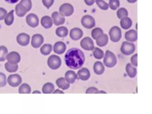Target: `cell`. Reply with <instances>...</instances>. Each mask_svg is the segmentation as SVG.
<instances>
[{
    "mask_svg": "<svg viewBox=\"0 0 152 114\" xmlns=\"http://www.w3.org/2000/svg\"><path fill=\"white\" fill-rule=\"evenodd\" d=\"M108 41V37L107 35L103 33L99 34L96 39L97 45L100 47L105 46Z\"/></svg>",
    "mask_w": 152,
    "mask_h": 114,
    "instance_id": "18",
    "label": "cell"
},
{
    "mask_svg": "<svg viewBox=\"0 0 152 114\" xmlns=\"http://www.w3.org/2000/svg\"><path fill=\"white\" fill-rule=\"evenodd\" d=\"M66 48V45L64 42L58 41L54 44L53 50L55 53L58 54H61L65 52Z\"/></svg>",
    "mask_w": 152,
    "mask_h": 114,
    "instance_id": "16",
    "label": "cell"
},
{
    "mask_svg": "<svg viewBox=\"0 0 152 114\" xmlns=\"http://www.w3.org/2000/svg\"><path fill=\"white\" fill-rule=\"evenodd\" d=\"M55 87L53 84L51 83H47L43 86L42 92L45 94H51L54 90Z\"/></svg>",
    "mask_w": 152,
    "mask_h": 114,
    "instance_id": "26",
    "label": "cell"
},
{
    "mask_svg": "<svg viewBox=\"0 0 152 114\" xmlns=\"http://www.w3.org/2000/svg\"><path fill=\"white\" fill-rule=\"evenodd\" d=\"M19 4L27 12L31 10L32 6L31 0H21Z\"/></svg>",
    "mask_w": 152,
    "mask_h": 114,
    "instance_id": "29",
    "label": "cell"
},
{
    "mask_svg": "<svg viewBox=\"0 0 152 114\" xmlns=\"http://www.w3.org/2000/svg\"><path fill=\"white\" fill-rule=\"evenodd\" d=\"M77 75L79 78L83 81L88 80L90 76L89 70L85 67L83 68L78 70Z\"/></svg>",
    "mask_w": 152,
    "mask_h": 114,
    "instance_id": "17",
    "label": "cell"
},
{
    "mask_svg": "<svg viewBox=\"0 0 152 114\" xmlns=\"http://www.w3.org/2000/svg\"><path fill=\"white\" fill-rule=\"evenodd\" d=\"M54 24L57 26L63 24L65 21V18L64 16L59 12L55 11L51 15Z\"/></svg>",
    "mask_w": 152,
    "mask_h": 114,
    "instance_id": "14",
    "label": "cell"
},
{
    "mask_svg": "<svg viewBox=\"0 0 152 114\" xmlns=\"http://www.w3.org/2000/svg\"><path fill=\"white\" fill-rule=\"evenodd\" d=\"M40 22L42 26L47 29L51 28L53 24L51 17L48 15L43 16L41 19Z\"/></svg>",
    "mask_w": 152,
    "mask_h": 114,
    "instance_id": "22",
    "label": "cell"
},
{
    "mask_svg": "<svg viewBox=\"0 0 152 114\" xmlns=\"http://www.w3.org/2000/svg\"><path fill=\"white\" fill-rule=\"evenodd\" d=\"M44 41V38L41 34H35L32 37L31 44L33 48H37L41 46Z\"/></svg>",
    "mask_w": 152,
    "mask_h": 114,
    "instance_id": "11",
    "label": "cell"
},
{
    "mask_svg": "<svg viewBox=\"0 0 152 114\" xmlns=\"http://www.w3.org/2000/svg\"><path fill=\"white\" fill-rule=\"evenodd\" d=\"M96 2L99 7L103 10H107L109 5L103 0H95Z\"/></svg>",
    "mask_w": 152,
    "mask_h": 114,
    "instance_id": "36",
    "label": "cell"
},
{
    "mask_svg": "<svg viewBox=\"0 0 152 114\" xmlns=\"http://www.w3.org/2000/svg\"><path fill=\"white\" fill-rule=\"evenodd\" d=\"M103 33L102 30L99 28H96L92 30L91 35L92 38L96 39L97 37L100 34Z\"/></svg>",
    "mask_w": 152,
    "mask_h": 114,
    "instance_id": "39",
    "label": "cell"
},
{
    "mask_svg": "<svg viewBox=\"0 0 152 114\" xmlns=\"http://www.w3.org/2000/svg\"><path fill=\"white\" fill-rule=\"evenodd\" d=\"M56 34L58 36L61 37H66L68 33V30L64 26H60L57 28L56 30Z\"/></svg>",
    "mask_w": 152,
    "mask_h": 114,
    "instance_id": "27",
    "label": "cell"
},
{
    "mask_svg": "<svg viewBox=\"0 0 152 114\" xmlns=\"http://www.w3.org/2000/svg\"><path fill=\"white\" fill-rule=\"evenodd\" d=\"M60 13L62 15L69 16L72 15L74 12V8L71 4L65 3L61 5L59 7Z\"/></svg>",
    "mask_w": 152,
    "mask_h": 114,
    "instance_id": "6",
    "label": "cell"
},
{
    "mask_svg": "<svg viewBox=\"0 0 152 114\" xmlns=\"http://www.w3.org/2000/svg\"><path fill=\"white\" fill-rule=\"evenodd\" d=\"M80 45L82 48L86 50H92L94 48L93 41L89 37L84 38L80 41Z\"/></svg>",
    "mask_w": 152,
    "mask_h": 114,
    "instance_id": "9",
    "label": "cell"
},
{
    "mask_svg": "<svg viewBox=\"0 0 152 114\" xmlns=\"http://www.w3.org/2000/svg\"><path fill=\"white\" fill-rule=\"evenodd\" d=\"M56 83L57 86L63 90L67 89L70 87L69 83L63 77H60L57 79L56 81Z\"/></svg>",
    "mask_w": 152,
    "mask_h": 114,
    "instance_id": "21",
    "label": "cell"
},
{
    "mask_svg": "<svg viewBox=\"0 0 152 114\" xmlns=\"http://www.w3.org/2000/svg\"><path fill=\"white\" fill-rule=\"evenodd\" d=\"M126 71L128 76L131 78L134 77L137 74V69L133 67L130 64L128 63L126 67Z\"/></svg>",
    "mask_w": 152,
    "mask_h": 114,
    "instance_id": "25",
    "label": "cell"
},
{
    "mask_svg": "<svg viewBox=\"0 0 152 114\" xmlns=\"http://www.w3.org/2000/svg\"><path fill=\"white\" fill-rule=\"evenodd\" d=\"M93 69L96 74L97 75H101L104 72L105 68L102 62L97 61L94 64Z\"/></svg>",
    "mask_w": 152,
    "mask_h": 114,
    "instance_id": "23",
    "label": "cell"
},
{
    "mask_svg": "<svg viewBox=\"0 0 152 114\" xmlns=\"http://www.w3.org/2000/svg\"><path fill=\"white\" fill-rule=\"evenodd\" d=\"M6 58L8 62L11 64H17L20 61L21 57L17 52L12 51L7 54Z\"/></svg>",
    "mask_w": 152,
    "mask_h": 114,
    "instance_id": "13",
    "label": "cell"
},
{
    "mask_svg": "<svg viewBox=\"0 0 152 114\" xmlns=\"http://www.w3.org/2000/svg\"><path fill=\"white\" fill-rule=\"evenodd\" d=\"M65 78L69 84L73 83L77 79V75L75 72L72 70H69L65 73Z\"/></svg>",
    "mask_w": 152,
    "mask_h": 114,
    "instance_id": "19",
    "label": "cell"
},
{
    "mask_svg": "<svg viewBox=\"0 0 152 114\" xmlns=\"http://www.w3.org/2000/svg\"><path fill=\"white\" fill-rule=\"evenodd\" d=\"M14 10H11L7 15L4 19V22L7 26L12 25L14 20L13 16Z\"/></svg>",
    "mask_w": 152,
    "mask_h": 114,
    "instance_id": "32",
    "label": "cell"
},
{
    "mask_svg": "<svg viewBox=\"0 0 152 114\" xmlns=\"http://www.w3.org/2000/svg\"><path fill=\"white\" fill-rule=\"evenodd\" d=\"M7 13V11L5 9L2 7H0V20L4 19Z\"/></svg>",
    "mask_w": 152,
    "mask_h": 114,
    "instance_id": "43",
    "label": "cell"
},
{
    "mask_svg": "<svg viewBox=\"0 0 152 114\" xmlns=\"http://www.w3.org/2000/svg\"><path fill=\"white\" fill-rule=\"evenodd\" d=\"M40 92L38 90H35L33 91L32 94H41Z\"/></svg>",
    "mask_w": 152,
    "mask_h": 114,
    "instance_id": "48",
    "label": "cell"
},
{
    "mask_svg": "<svg viewBox=\"0 0 152 114\" xmlns=\"http://www.w3.org/2000/svg\"><path fill=\"white\" fill-rule=\"evenodd\" d=\"M84 1L87 5L91 6L94 4L95 0H84Z\"/></svg>",
    "mask_w": 152,
    "mask_h": 114,
    "instance_id": "44",
    "label": "cell"
},
{
    "mask_svg": "<svg viewBox=\"0 0 152 114\" xmlns=\"http://www.w3.org/2000/svg\"><path fill=\"white\" fill-rule=\"evenodd\" d=\"M103 63L108 68L114 67L117 63V59L115 56L112 52L109 50H107L104 58Z\"/></svg>",
    "mask_w": 152,
    "mask_h": 114,
    "instance_id": "2",
    "label": "cell"
},
{
    "mask_svg": "<svg viewBox=\"0 0 152 114\" xmlns=\"http://www.w3.org/2000/svg\"><path fill=\"white\" fill-rule=\"evenodd\" d=\"M109 6L111 9L115 10L120 6V2L119 0H110Z\"/></svg>",
    "mask_w": 152,
    "mask_h": 114,
    "instance_id": "38",
    "label": "cell"
},
{
    "mask_svg": "<svg viewBox=\"0 0 152 114\" xmlns=\"http://www.w3.org/2000/svg\"><path fill=\"white\" fill-rule=\"evenodd\" d=\"M81 23L82 26L87 29H91L95 25V22L93 17L89 15L84 16L81 19Z\"/></svg>",
    "mask_w": 152,
    "mask_h": 114,
    "instance_id": "7",
    "label": "cell"
},
{
    "mask_svg": "<svg viewBox=\"0 0 152 114\" xmlns=\"http://www.w3.org/2000/svg\"><path fill=\"white\" fill-rule=\"evenodd\" d=\"M117 14L118 18L121 19L128 16V12L125 8H121L117 10Z\"/></svg>",
    "mask_w": 152,
    "mask_h": 114,
    "instance_id": "35",
    "label": "cell"
},
{
    "mask_svg": "<svg viewBox=\"0 0 152 114\" xmlns=\"http://www.w3.org/2000/svg\"><path fill=\"white\" fill-rule=\"evenodd\" d=\"M6 77L5 75L0 72V87H3L5 86L7 84Z\"/></svg>",
    "mask_w": 152,
    "mask_h": 114,
    "instance_id": "40",
    "label": "cell"
},
{
    "mask_svg": "<svg viewBox=\"0 0 152 114\" xmlns=\"http://www.w3.org/2000/svg\"><path fill=\"white\" fill-rule=\"evenodd\" d=\"M31 88L28 84L24 83L22 84L19 87L18 92L19 94H30Z\"/></svg>",
    "mask_w": 152,
    "mask_h": 114,
    "instance_id": "31",
    "label": "cell"
},
{
    "mask_svg": "<svg viewBox=\"0 0 152 114\" xmlns=\"http://www.w3.org/2000/svg\"><path fill=\"white\" fill-rule=\"evenodd\" d=\"M43 5L49 9L53 4L54 0H42Z\"/></svg>",
    "mask_w": 152,
    "mask_h": 114,
    "instance_id": "41",
    "label": "cell"
},
{
    "mask_svg": "<svg viewBox=\"0 0 152 114\" xmlns=\"http://www.w3.org/2000/svg\"><path fill=\"white\" fill-rule=\"evenodd\" d=\"M4 67L6 70L10 73L16 72L18 68L17 64H11L8 62L5 64Z\"/></svg>",
    "mask_w": 152,
    "mask_h": 114,
    "instance_id": "30",
    "label": "cell"
},
{
    "mask_svg": "<svg viewBox=\"0 0 152 114\" xmlns=\"http://www.w3.org/2000/svg\"><path fill=\"white\" fill-rule=\"evenodd\" d=\"M26 22L30 26L35 28L39 25V19L36 15L34 13H30L26 18Z\"/></svg>",
    "mask_w": 152,
    "mask_h": 114,
    "instance_id": "10",
    "label": "cell"
},
{
    "mask_svg": "<svg viewBox=\"0 0 152 114\" xmlns=\"http://www.w3.org/2000/svg\"><path fill=\"white\" fill-rule=\"evenodd\" d=\"M127 1L129 3H132L135 2L137 0H127Z\"/></svg>",
    "mask_w": 152,
    "mask_h": 114,
    "instance_id": "47",
    "label": "cell"
},
{
    "mask_svg": "<svg viewBox=\"0 0 152 114\" xmlns=\"http://www.w3.org/2000/svg\"><path fill=\"white\" fill-rule=\"evenodd\" d=\"M61 61L60 57L55 55H51L48 58L47 64L50 68L56 70L59 68L61 65Z\"/></svg>",
    "mask_w": 152,
    "mask_h": 114,
    "instance_id": "3",
    "label": "cell"
},
{
    "mask_svg": "<svg viewBox=\"0 0 152 114\" xmlns=\"http://www.w3.org/2000/svg\"><path fill=\"white\" fill-rule=\"evenodd\" d=\"M93 53L94 57L98 59H101L104 57L103 51L98 48H94L93 49Z\"/></svg>",
    "mask_w": 152,
    "mask_h": 114,
    "instance_id": "33",
    "label": "cell"
},
{
    "mask_svg": "<svg viewBox=\"0 0 152 114\" xmlns=\"http://www.w3.org/2000/svg\"><path fill=\"white\" fill-rule=\"evenodd\" d=\"M83 32L81 29L75 27L71 29L70 31L69 36L71 39L75 41L80 39L83 36Z\"/></svg>",
    "mask_w": 152,
    "mask_h": 114,
    "instance_id": "15",
    "label": "cell"
},
{
    "mask_svg": "<svg viewBox=\"0 0 152 114\" xmlns=\"http://www.w3.org/2000/svg\"><path fill=\"white\" fill-rule=\"evenodd\" d=\"M120 50L121 53L124 55H130L134 51L135 46L132 43L124 41L122 43Z\"/></svg>",
    "mask_w": 152,
    "mask_h": 114,
    "instance_id": "4",
    "label": "cell"
},
{
    "mask_svg": "<svg viewBox=\"0 0 152 114\" xmlns=\"http://www.w3.org/2000/svg\"><path fill=\"white\" fill-rule=\"evenodd\" d=\"M137 54H135L132 56L131 58V61L132 64L135 66H137Z\"/></svg>",
    "mask_w": 152,
    "mask_h": 114,
    "instance_id": "42",
    "label": "cell"
},
{
    "mask_svg": "<svg viewBox=\"0 0 152 114\" xmlns=\"http://www.w3.org/2000/svg\"><path fill=\"white\" fill-rule=\"evenodd\" d=\"M86 93L88 94H106L103 91H99L97 88L94 87H91L88 88L86 91Z\"/></svg>",
    "mask_w": 152,
    "mask_h": 114,
    "instance_id": "37",
    "label": "cell"
},
{
    "mask_svg": "<svg viewBox=\"0 0 152 114\" xmlns=\"http://www.w3.org/2000/svg\"><path fill=\"white\" fill-rule=\"evenodd\" d=\"M16 40L20 45L22 46H26L29 43L30 36L25 33H21L17 36Z\"/></svg>",
    "mask_w": 152,
    "mask_h": 114,
    "instance_id": "12",
    "label": "cell"
},
{
    "mask_svg": "<svg viewBox=\"0 0 152 114\" xmlns=\"http://www.w3.org/2000/svg\"><path fill=\"white\" fill-rule=\"evenodd\" d=\"M64 92L60 90L57 89L55 91L53 94H64Z\"/></svg>",
    "mask_w": 152,
    "mask_h": 114,
    "instance_id": "46",
    "label": "cell"
},
{
    "mask_svg": "<svg viewBox=\"0 0 152 114\" xmlns=\"http://www.w3.org/2000/svg\"><path fill=\"white\" fill-rule=\"evenodd\" d=\"M126 39L130 42H135L137 39V32L133 29H131L126 32L125 35Z\"/></svg>",
    "mask_w": 152,
    "mask_h": 114,
    "instance_id": "20",
    "label": "cell"
},
{
    "mask_svg": "<svg viewBox=\"0 0 152 114\" xmlns=\"http://www.w3.org/2000/svg\"><path fill=\"white\" fill-rule=\"evenodd\" d=\"M7 81L10 86L15 87L18 86L21 83L22 79L19 75L16 74L9 75Z\"/></svg>",
    "mask_w": 152,
    "mask_h": 114,
    "instance_id": "8",
    "label": "cell"
},
{
    "mask_svg": "<svg viewBox=\"0 0 152 114\" xmlns=\"http://www.w3.org/2000/svg\"><path fill=\"white\" fill-rule=\"evenodd\" d=\"M85 56L80 49L72 48L69 49L64 56V61L69 68L76 69L81 68L85 61Z\"/></svg>",
    "mask_w": 152,
    "mask_h": 114,
    "instance_id": "1",
    "label": "cell"
},
{
    "mask_svg": "<svg viewBox=\"0 0 152 114\" xmlns=\"http://www.w3.org/2000/svg\"><path fill=\"white\" fill-rule=\"evenodd\" d=\"M8 53L7 49L5 46H0V61H4L5 60Z\"/></svg>",
    "mask_w": 152,
    "mask_h": 114,
    "instance_id": "34",
    "label": "cell"
},
{
    "mask_svg": "<svg viewBox=\"0 0 152 114\" xmlns=\"http://www.w3.org/2000/svg\"><path fill=\"white\" fill-rule=\"evenodd\" d=\"M6 2L11 4H13L17 2L19 0H4Z\"/></svg>",
    "mask_w": 152,
    "mask_h": 114,
    "instance_id": "45",
    "label": "cell"
},
{
    "mask_svg": "<svg viewBox=\"0 0 152 114\" xmlns=\"http://www.w3.org/2000/svg\"><path fill=\"white\" fill-rule=\"evenodd\" d=\"M132 24L131 19L127 17H124L120 21V25L121 27L124 29H127L130 28Z\"/></svg>",
    "mask_w": 152,
    "mask_h": 114,
    "instance_id": "24",
    "label": "cell"
},
{
    "mask_svg": "<svg viewBox=\"0 0 152 114\" xmlns=\"http://www.w3.org/2000/svg\"><path fill=\"white\" fill-rule=\"evenodd\" d=\"M52 50V46L49 44H45L40 48L41 53L45 56L49 54Z\"/></svg>",
    "mask_w": 152,
    "mask_h": 114,
    "instance_id": "28",
    "label": "cell"
},
{
    "mask_svg": "<svg viewBox=\"0 0 152 114\" xmlns=\"http://www.w3.org/2000/svg\"><path fill=\"white\" fill-rule=\"evenodd\" d=\"M110 40L114 42H117L121 37V31L118 26H114L110 29L109 32Z\"/></svg>",
    "mask_w": 152,
    "mask_h": 114,
    "instance_id": "5",
    "label": "cell"
}]
</instances>
